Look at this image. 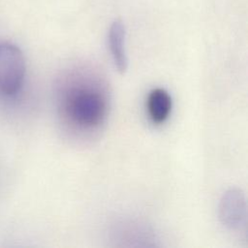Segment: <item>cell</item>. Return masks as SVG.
Masks as SVG:
<instances>
[{"instance_id": "3957f363", "label": "cell", "mask_w": 248, "mask_h": 248, "mask_svg": "<svg viewBox=\"0 0 248 248\" xmlns=\"http://www.w3.org/2000/svg\"><path fill=\"white\" fill-rule=\"evenodd\" d=\"M219 218L231 230H237L245 224L246 201L241 190L232 188L223 195L219 203Z\"/></svg>"}, {"instance_id": "277c9868", "label": "cell", "mask_w": 248, "mask_h": 248, "mask_svg": "<svg viewBox=\"0 0 248 248\" xmlns=\"http://www.w3.org/2000/svg\"><path fill=\"white\" fill-rule=\"evenodd\" d=\"M126 29L120 19L114 20L108 30V41L110 54L115 68L120 74H124L128 69V57L125 49Z\"/></svg>"}, {"instance_id": "5b68a950", "label": "cell", "mask_w": 248, "mask_h": 248, "mask_svg": "<svg viewBox=\"0 0 248 248\" xmlns=\"http://www.w3.org/2000/svg\"><path fill=\"white\" fill-rule=\"evenodd\" d=\"M172 108V100L169 92L164 88L152 89L146 100L147 113L155 124L164 123L170 116Z\"/></svg>"}, {"instance_id": "7a4b0ae2", "label": "cell", "mask_w": 248, "mask_h": 248, "mask_svg": "<svg viewBox=\"0 0 248 248\" xmlns=\"http://www.w3.org/2000/svg\"><path fill=\"white\" fill-rule=\"evenodd\" d=\"M68 111L78 125L93 127L98 125L106 114V102L101 94L92 90H78L68 103Z\"/></svg>"}, {"instance_id": "6da1fadb", "label": "cell", "mask_w": 248, "mask_h": 248, "mask_svg": "<svg viewBox=\"0 0 248 248\" xmlns=\"http://www.w3.org/2000/svg\"><path fill=\"white\" fill-rule=\"evenodd\" d=\"M26 63L21 49L11 43H0V96L12 97L21 89Z\"/></svg>"}]
</instances>
